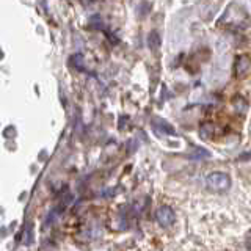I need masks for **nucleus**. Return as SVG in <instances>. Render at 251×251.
<instances>
[{
  "label": "nucleus",
  "instance_id": "5",
  "mask_svg": "<svg viewBox=\"0 0 251 251\" xmlns=\"http://www.w3.org/2000/svg\"><path fill=\"white\" fill-rule=\"evenodd\" d=\"M162 41H160V35L157 33V31H151L148 36V46H149V49L151 50H157L160 47Z\"/></svg>",
  "mask_w": 251,
  "mask_h": 251
},
{
  "label": "nucleus",
  "instance_id": "2",
  "mask_svg": "<svg viewBox=\"0 0 251 251\" xmlns=\"http://www.w3.org/2000/svg\"><path fill=\"white\" fill-rule=\"evenodd\" d=\"M155 220L162 227H170L176 220L175 210H173L170 206H160L155 210Z\"/></svg>",
  "mask_w": 251,
  "mask_h": 251
},
{
  "label": "nucleus",
  "instance_id": "8",
  "mask_svg": "<svg viewBox=\"0 0 251 251\" xmlns=\"http://www.w3.org/2000/svg\"><path fill=\"white\" fill-rule=\"evenodd\" d=\"M25 235H27V239L25 240H24V242H25L27 243V245H28V243L31 242V226L28 225V227H27V231H25Z\"/></svg>",
  "mask_w": 251,
  "mask_h": 251
},
{
  "label": "nucleus",
  "instance_id": "6",
  "mask_svg": "<svg viewBox=\"0 0 251 251\" xmlns=\"http://www.w3.org/2000/svg\"><path fill=\"white\" fill-rule=\"evenodd\" d=\"M69 63L73 65V68H75L77 71H83L85 68V58H83V53H74L73 57L69 58Z\"/></svg>",
  "mask_w": 251,
  "mask_h": 251
},
{
  "label": "nucleus",
  "instance_id": "3",
  "mask_svg": "<svg viewBox=\"0 0 251 251\" xmlns=\"http://www.w3.org/2000/svg\"><path fill=\"white\" fill-rule=\"evenodd\" d=\"M251 68V61L247 55H239L237 58H235V66H234V73L237 77H243L247 75V73Z\"/></svg>",
  "mask_w": 251,
  "mask_h": 251
},
{
  "label": "nucleus",
  "instance_id": "1",
  "mask_svg": "<svg viewBox=\"0 0 251 251\" xmlns=\"http://www.w3.org/2000/svg\"><path fill=\"white\" fill-rule=\"evenodd\" d=\"M206 187L210 192L223 193L226 190H229L231 177H229V175H226V173H222V171L210 173V175L206 176Z\"/></svg>",
  "mask_w": 251,
  "mask_h": 251
},
{
  "label": "nucleus",
  "instance_id": "4",
  "mask_svg": "<svg viewBox=\"0 0 251 251\" xmlns=\"http://www.w3.org/2000/svg\"><path fill=\"white\" fill-rule=\"evenodd\" d=\"M152 127H154L157 132L165 133V135H176L175 127H173L171 124H168L165 120H159V118H154V121H152Z\"/></svg>",
  "mask_w": 251,
  "mask_h": 251
},
{
  "label": "nucleus",
  "instance_id": "7",
  "mask_svg": "<svg viewBox=\"0 0 251 251\" xmlns=\"http://www.w3.org/2000/svg\"><path fill=\"white\" fill-rule=\"evenodd\" d=\"M207 159V157H210V152L209 151H206V149H202V148H195V151H193V154H192V159Z\"/></svg>",
  "mask_w": 251,
  "mask_h": 251
},
{
  "label": "nucleus",
  "instance_id": "9",
  "mask_svg": "<svg viewBox=\"0 0 251 251\" xmlns=\"http://www.w3.org/2000/svg\"><path fill=\"white\" fill-rule=\"evenodd\" d=\"M248 251H251V234L248 235Z\"/></svg>",
  "mask_w": 251,
  "mask_h": 251
}]
</instances>
